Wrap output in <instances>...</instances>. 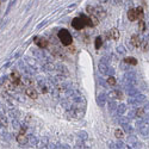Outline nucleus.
I'll return each instance as SVG.
<instances>
[{
    "label": "nucleus",
    "instance_id": "nucleus-1",
    "mask_svg": "<svg viewBox=\"0 0 149 149\" xmlns=\"http://www.w3.org/2000/svg\"><path fill=\"white\" fill-rule=\"evenodd\" d=\"M57 36H58V40L61 41V43L63 44V45H66V47L72 45V43H73V38H72V36H70V33H69L68 30H66V29L60 30Z\"/></svg>",
    "mask_w": 149,
    "mask_h": 149
},
{
    "label": "nucleus",
    "instance_id": "nucleus-2",
    "mask_svg": "<svg viewBox=\"0 0 149 149\" xmlns=\"http://www.w3.org/2000/svg\"><path fill=\"white\" fill-rule=\"evenodd\" d=\"M140 10L141 6L137 8H130L128 11V19L130 22H135V20H139V13H140Z\"/></svg>",
    "mask_w": 149,
    "mask_h": 149
},
{
    "label": "nucleus",
    "instance_id": "nucleus-3",
    "mask_svg": "<svg viewBox=\"0 0 149 149\" xmlns=\"http://www.w3.org/2000/svg\"><path fill=\"white\" fill-rule=\"evenodd\" d=\"M72 26L75 29V30H82L86 25H85V23H84V20H82L81 17H77V18H74L72 20Z\"/></svg>",
    "mask_w": 149,
    "mask_h": 149
},
{
    "label": "nucleus",
    "instance_id": "nucleus-4",
    "mask_svg": "<svg viewBox=\"0 0 149 149\" xmlns=\"http://www.w3.org/2000/svg\"><path fill=\"white\" fill-rule=\"evenodd\" d=\"M35 43L36 45H38L40 48H47L48 47V41L44 38V37H40V36H37L35 37Z\"/></svg>",
    "mask_w": 149,
    "mask_h": 149
},
{
    "label": "nucleus",
    "instance_id": "nucleus-5",
    "mask_svg": "<svg viewBox=\"0 0 149 149\" xmlns=\"http://www.w3.org/2000/svg\"><path fill=\"white\" fill-rule=\"evenodd\" d=\"M80 17L82 18V20H84V23H85L86 26H91V28L95 26V24H94V22L92 20L91 17H88V16H80Z\"/></svg>",
    "mask_w": 149,
    "mask_h": 149
},
{
    "label": "nucleus",
    "instance_id": "nucleus-6",
    "mask_svg": "<svg viewBox=\"0 0 149 149\" xmlns=\"http://www.w3.org/2000/svg\"><path fill=\"white\" fill-rule=\"evenodd\" d=\"M11 81L15 86H18L20 84V75L18 73H12L11 74Z\"/></svg>",
    "mask_w": 149,
    "mask_h": 149
},
{
    "label": "nucleus",
    "instance_id": "nucleus-7",
    "mask_svg": "<svg viewBox=\"0 0 149 149\" xmlns=\"http://www.w3.org/2000/svg\"><path fill=\"white\" fill-rule=\"evenodd\" d=\"M131 43H132V45L136 47V48H141V40H140V36H137V35H132V37H131Z\"/></svg>",
    "mask_w": 149,
    "mask_h": 149
},
{
    "label": "nucleus",
    "instance_id": "nucleus-8",
    "mask_svg": "<svg viewBox=\"0 0 149 149\" xmlns=\"http://www.w3.org/2000/svg\"><path fill=\"white\" fill-rule=\"evenodd\" d=\"M25 93H26V95L30 97L31 99H37V97H38V93H37V91H36L35 88H26Z\"/></svg>",
    "mask_w": 149,
    "mask_h": 149
},
{
    "label": "nucleus",
    "instance_id": "nucleus-9",
    "mask_svg": "<svg viewBox=\"0 0 149 149\" xmlns=\"http://www.w3.org/2000/svg\"><path fill=\"white\" fill-rule=\"evenodd\" d=\"M107 38H112L115 41H117L119 38V32L117 29H112L110 32H109V36H107Z\"/></svg>",
    "mask_w": 149,
    "mask_h": 149
},
{
    "label": "nucleus",
    "instance_id": "nucleus-10",
    "mask_svg": "<svg viewBox=\"0 0 149 149\" xmlns=\"http://www.w3.org/2000/svg\"><path fill=\"white\" fill-rule=\"evenodd\" d=\"M124 62L128 63V65H132V66L137 65V60H136L135 57H125V58H124Z\"/></svg>",
    "mask_w": 149,
    "mask_h": 149
},
{
    "label": "nucleus",
    "instance_id": "nucleus-11",
    "mask_svg": "<svg viewBox=\"0 0 149 149\" xmlns=\"http://www.w3.org/2000/svg\"><path fill=\"white\" fill-rule=\"evenodd\" d=\"M102 44H103V40H102V37H100V36H98L97 38H95V42H94V45H95V49H97V50H99V49H100Z\"/></svg>",
    "mask_w": 149,
    "mask_h": 149
},
{
    "label": "nucleus",
    "instance_id": "nucleus-12",
    "mask_svg": "<svg viewBox=\"0 0 149 149\" xmlns=\"http://www.w3.org/2000/svg\"><path fill=\"white\" fill-rule=\"evenodd\" d=\"M107 84L111 85V86H115V85H116V79H115L113 77H110V78L107 79Z\"/></svg>",
    "mask_w": 149,
    "mask_h": 149
},
{
    "label": "nucleus",
    "instance_id": "nucleus-13",
    "mask_svg": "<svg viewBox=\"0 0 149 149\" xmlns=\"http://www.w3.org/2000/svg\"><path fill=\"white\" fill-rule=\"evenodd\" d=\"M115 135H116L117 139H120V137H123V131H122L120 129H117L116 132H115Z\"/></svg>",
    "mask_w": 149,
    "mask_h": 149
},
{
    "label": "nucleus",
    "instance_id": "nucleus-14",
    "mask_svg": "<svg viewBox=\"0 0 149 149\" xmlns=\"http://www.w3.org/2000/svg\"><path fill=\"white\" fill-rule=\"evenodd\" d=\"M112 97H116V98H118V99H122V92L113 91V92H112Z\"/></svg>",
    "mask_w": 149,
    "mask_h": 149
},
{
    "label": "nucleus",
    "instance_id": "nucleus-15",
    "mask_svg": "<svg viewBox=\"0 0 149 149\" xmlns=\"http://www.w3.org/2000/svg\"><path fill=\"white\" fill-rule=\"evenodd\" d=\"M140 29H141V31H142V32L146 30V26H144V22H143V19H141V20H140Z\"/></svg>",
    "mask_w": 149,
    "mask_h": 149
},
{
    "label": "nucleus",
    "instance_id": "nucleus-16",
    "mask_svg": "<svg viewBox=\"0 0 149 149\" xmlns=\"http://www.w3.org/2000/svg\"><path fill=\"white\" fill-rule=\"evenodd\" d=\"M142 112H143V110L142 109H139L137 110V116H142Z\"/></svg>",
    "mask_w": 149,
    "mask_h": 149
},
{
    "label": "nucleus",
    "instance_id": "nucleus-17",
    "mask_svg": "<svg viewBox=\"0 0 149 149\" xmlns=\"http://www.w3.org/2000/svg\"><path fill=\"white\" fill-rule=\"evenodd\" d=\"M142 49H143L144 52L147 50V43H146V42H143V47H142Z\"/></svg>",
    "mask_w": 149,
    "mask_h": 149
},
{
    "label": "nucleus",
    "instance_id": "nucleus-18",
    "mask_svg": "<svg viewBox=\"0 0 149 149\" xmlns=\"http://www.w3.org/2000/svg\"><path fill=\"white\" fill-rule=\"evenodd\" d=\"M0 4H1V1H0Z\"/></svg>",
    "mask_w": 149,
    "mask_h": 149
}]
</instances>
